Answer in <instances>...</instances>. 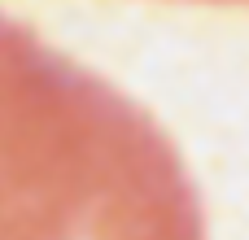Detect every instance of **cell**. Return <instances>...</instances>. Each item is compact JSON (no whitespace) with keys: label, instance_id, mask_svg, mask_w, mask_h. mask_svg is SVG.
Masks as SVG:
<instances>
[{"label":"cell","instance_id":"cell-1","mask_svg":"<svg viewBox=\"0 0 249 240\" xmlns=\"http://www.w3.org/2000/svg\"><path fill=\"white\" fill-rule=\"evenodd\" d=\"M0 240H206L166 131L0 13Z\"/></svg>","mask_w":249,"mask_h":240},{"label":"cell","instance_id":"cell-2","mask_svg":"<svg viewBox=\"0 0 249 240\" xmlns=\"http://www.w3.org/2000/svg\"><path fill=\"white\" fill-rule=\"evenodd\" d=\"M210 4H249V0H210Z\"/></svg>","mask_w":249,"mask_h":240}]
</instances>
